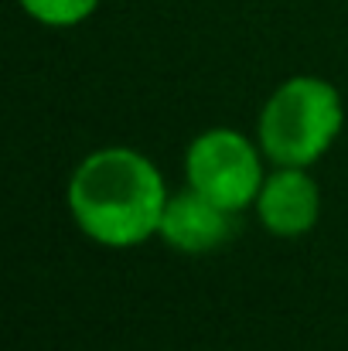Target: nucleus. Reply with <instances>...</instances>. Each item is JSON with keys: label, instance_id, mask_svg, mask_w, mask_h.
I'll return each instance as SVG.
<instances>
[{"label": "nucleus", "instance_id": "nucleus-4", "mask_svg": "<svg viewBox=\"0 0 348 351\" xmlns=\"http://www.w3.org/2000/svg\"><path fill=\"white\" fill-rule=\"evenodd\" d=\"M259 222L277 235H301L318 222L321 195L318 184L304 174V167H283L266 178L256 195Z\"/></svg>", "mask_w": 348, "mask_h": 351}, {"label": "nucleus", "instance_id": "nucleus-5", "mask_svg": "<svg viewBox=\"0 0 348 351\" xmlns=\"http://www.w3.org/2000/svg\"><path fill=\"white\" fill-rule=\"evenodd\" d=\"M229 215L232 212H226L222 205L209 202L205 195H198L192 188L185 195L167 198L157 232L181 252H209V249H216L219 242L229 239Z\"/></svg>", "mask_w": 348, "mask_h": 351}, {"label": "nucleus", "instance_id": "nucleus-6", "mask_svg": "<svg viewBox=\"0 0 348 351\" xmlns=\"http://www.w3.org/2000/svg\"><path fill=\"white\" fill-rule=\"evenodd\" d=\"M96 3L100 0H21V7L48 27H72L86 21L96 10Z\"/></svg>", "mask_w": 348, "mask_h": 351}, {"label": "nucleus", "instance_id": "nucleus-1", "mask_svg": "<svg viewBox=\"0 0 348 351\" xmlns=\"http://www.w3.org/2000/svg\"><path fill=\"white\" fill-rule=\"evenodd\" d=\"M164 205L167 195L157 167L130 147L89 154L69 184V208L79 229L113 249L150 239L161 229Z\"/></svg>", "mask_w": 348, "mask_h": 351}, {"label": "nucleus", "instance_id": "nucleus-3", "mask_svg": "<svg viewBox=\"0 0 348 351\" xmlns=\"http://www.w3.org/2000/svg\"><path fill=\"white\" fill-rule=\"evenodd\" d=\"M188 181L198 195L222 205L226 212H239L263 188V167L246 136L235 130H209L188 147L185 160Z\"/></svg>", "mask_w": 348, "mask_h": 351}, {"label": "nucleus", "instance_id": "nucleus-2", "mask_svg": "<svg viewBox=\"0 0 348 351\" xmlns=\"http://www.w3.org/2000/svg\"><path fill=\"white\" fill-rule=\"evenodd\" d=\"M338 89L325 79H290L283 82L259 113V143L283 167L314 164L342 130Z\"/></svg>", "mask_w": 348, "mask_h": 351}]
</instances>
